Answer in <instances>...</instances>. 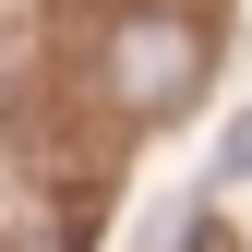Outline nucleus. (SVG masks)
<instances>
[{
    "label": "nucleus",
    "instance_id": "obj_2",
    "mask_svg": "<svg viewBox=\"0 0 252 252\" xmlns=\"http://www.w3.org/2000/svg\"><path fill=\"white\" fill-rule=\"evenodd\" d=\"M216 180H252V108H240V132L216 144Z\"/></svg>",
    "mask_w": 252,
    "mask_h": 252
},
{
    "label": "nucleus",
    "instance_id": "obj_1",
    "mask_svg": "<svg viewBox=\"0 0 252 252\" xmlns=\"http://www.w3.org/2000/svg\"><path fill=\"white\" fill-rule=\"evenodd\" d=\"M108 72H120V108H180V84L204 72V36L180 12H132L120 48H108Z\"/></svg>",
    "mask_w": 252,
    "mask_h": 252
}]
</instances>
